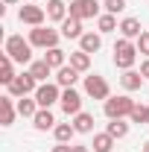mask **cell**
Segmentation results:
<instances>
[{"label": "cell", "instance_id": "7a4b0ae2", "mask_svg": "<svg viewBox=\"0 0 149 152\" xmlns=\"http://www.w3.org/2000/svg\"><path fill=\"white\" fill-rule=\"evenodd\" d=\"M134 108V99L129 94H117V96H108L105 102H102V111L108 120H126Z\"/></svg>", "mask_w": 149, "mask_h": 152}, {"label": "cell", "instance_id": "d4e9b609", "mask_svg": "<svg viewBox=\"0 0 149 152\" xmlns=\"http://www.w3.org/2000/svg\"><path fill=\"white\" fill-rule=\"evenodd\" d=\"M44 61L53 67V70H58V67H64V50L61 47H50L47 53H44Z\"/></svg>", "mask_w": 149, "mask_h": 152}, {"label": "cell", "instance_id": "1f68e13d", "mask_svg": "<svg viewBox=\"0 0 149 152\" xmlns=\"http://www.w3.org/2000/svg\"><path fill=\"white\" fill-rule=\"evenodd\" d=\"M53 152H73V146H70V143H56Z\"/></svg>", "mask_w": 149, "mask_h": 152}, {"label": "cell", "instance_id": "44dd1931", "mask_svg": "<svg viewBox=\"0 0 149 152\" xmlns=\"http://www.w3.org/2000/svg\"><path fill=\"white\" fill-rule=\"evenodd\" d=\"M15 105H18V114H20V117H29V120H32V117L38 114V102H35V96H20Z\"/></svg>", "mask_w": 149, "mask_h": 152}, {"label": "cell", "instance_id": "5b68a950", "mask_svg": "<svg viewBox=\"0 0 149 152\" xmlns=\"http://www.w3.org/2000/svg\"><path fill=\"white\" fill-rule=\"evenodd\" d=\"M6 91H9V96H15V99H20V96H32L38 91V79L29 73V70H26V73H18L12 85H6Z\"/></svg>", "mask_w": 149, "mask_h": 152}, {"label": "cell", "instance_id": "e0dca14e", "mask_svg": "<svg viewBox=\"0 0 149 152\" xmlns=\"http://www.w3.org/2000/svg\"><path fill=\"white\" fill-rule=\"evenodd\" d=\"M70 12H67V6H64V0H47V20H61L67 18Z\"/></svg>", "mask_w": 149, "mask_h": 152}, {"label": "cell", "instance_id": "9c48e42d", "mask_svg": "<svg viewBox=\"0 0 149 152\" xmlns=\"http://www.w3.org/2000/svg\"><path fill=\"white\" fill-rule=\"evenodd\" d=\"M67 12H70L73 18H79V20H85V18H99V3H96V0H70Z\"/></svg>", "mask_w": 149, "mask_h": 152}, {"label": "cell", "instance_id": "8992f818", "mask_svg": "<svg viewBox=\"0 0 149 152\" xmlns=\"http://www.w3.org/2000/svg\"><path fill=\"white\" fill-rule=\"evenodd\" d=\"M32 96H35L38 108H50L53 102L61 99V85H58V82H41V85H38V91H35Z\"/></svg>", "mask_w": 149, "mask_h": 152}, {"label": "cell", "instance_id": "7402d4cb", "mask_svg": "<svg viewBox=\"0 0 149 152\" xmlns=\"http://www.w3.org/2000/svg\"><path fill=\"white\" fill-rule=\"evenodd\" d=\"M93 152H114V137L108 132H99V134H93Z\"/></svg>", "mask_w": 149, "mask_h": 152}, {"label": "cell", "instance_id": "7c38bea8", "mask_svg": "<svg viewBox=\"0 0 149 152\" xmlns=\"http://www.w3.org/2000/svg\"><path fill=\"white\" fill-rule=\"evenodd\" d=\"M120 35L129 38V41H137V38L143 35L140 20H137V18H123V20H120Z\"/></svg>", "mask_w": 149, "mask_h": 152}, {"label": "cell", "instance_id": "484cf974", "mask_svg": "<svg viewBox=\"0 0 149 152\" xmlns=\"http://www.w3.org/2000/svg\"><path fill=\"white\" fill-rule=\"evenodd\" d=\"M105 132L111 134L114 140H123V137L129 134V123H126V120H111V123L105 126Z\"/></svg>", "mask_w": 149, "mask_h": 152}, {"label": "cell", "instance_id": "9a60e30c", "mask_svg": "<svg viewBox=\"0 0 149 152\" xmlns=\"http://www.w3.org/2000/svg\"><path fill=\"white\" fill-rule=\"evenodd\" d=\"M32 126H35L38 132H47V129H56V117L50 108H38V114L32 117Z\"/></svg>", "mask_w": 149, "mask_h": 152}, {"label": "cell", "instance_id": "f546056e", "mask_svg": "<svg viewBox=\"0 0 149 152\" xmlns=\"http://www.w3.org/2000/svg\"><path fill=\"white\" fill-rule=\"evenodd\" d=\"M102 9H105L108 15H120V12L126 9V0H102Z\"/></svg>", "mask_w": 149, "mask_h": 152}, {"label": "cell", "instance_id": "d6986e66", "mask_svg": "<svg viewBox=\"0 0 149 152\" xmlns=\"http://www.w3.org/2000/svg\"><path fill=\"white\" fill-rule=\"evenodd\" d=\"M73 129H76V134H91V132H93V114L79 111V114L73 117Z\"/></svg>", "mask_w": 149, "mask_h": 152}, {"label": "cell", "instance_id": "cb8c5ba5", "mask_svg": "<svg viewBox=\"0 0 149 152\" xmlns=\"http://www.w3.org/2000/svg\"><path fill=\"white\" fill-rule=\"evenodd\" d=\"M70 64H73L79 73H88V67H91V53H85V50L70 53Z\"/></svg>", "mask_w": 149, "mask_h": 152}, {"label": "cell", "instance_id": "603a6c76", "mask_svg": "<svg viewBox=\"0 0 149 152\" xmlns=\"http://www.w3.org/2000/svg\"><path fill=\"white\" fill-rule=\"evenodd\" d=\"M53 134H56V143H70L73 140V123H56V129H53Z\"/></svg>", "mask_w": 149, "mask_h": 152}, {"label": "cell", "instance_id": "8fae6325", "mask_svg": "<svg viewBox=\"0 0 149 152\" xmlns=\"http://www.w3.org/2000/svg\"><path fill=\"white\" fill-rule=\"evenodd\" d=\"M15 96H0V126H12L15 123V114H18V105L12 102Z\"/></svg>", "mask_w": 149, "mask_h": 152}, {"label": "cell", "instance_id": "6da1fadb", "mask_svg": "<svg viewBox=\"0 0 149 152\" xmlns=\"http://www.w3.org/2000/svg\"><path fill=\"white\" fill-rule=\"evenodd\" d=\"M3 53L12 61H18V64H32V44H29V38H23V35H9Z\"/></svg>", "mask_w": 149, "mask_h": 152}, {"label": "cell", "instance_id": "3957f363", "mask_svg": "<svg viewBox=\"0 0 149 152\" xmlns=\"http://www.w3.org/2000/svg\"><path fill=\"white\" fill-rule=\"evenodd\" d=\"M134 61H137V44L129 41V38H117V44H114V64L120 70H131Z\"/></svg>", "mask_w": 149, "mask_h": 152}, {"label": "cell", "instance_id": "ffe728a7", "mask_svg": "<svg viewBox=\"0 0 149 152\" xmlns=\"http://www.w3.org/2000/svg\"><path fill=\"white\" fill-rule=\"evenodd\" d=\"M15 76H18V73H15V61L3 53V56H0V82H3V85H12Z\"/></svg>", "mask_w": 149, "mask_h": 152}, {"label": "cell", "instance_id": "d6a6232c", "mask_svg": "<svg viewBox=\"0 0 149 152\" xmlns=\"http://www.w3.org/2000/svg\"><path fill=\"white\" fill-rule=\"evenodd\" d=\"M140 76H143V79H149V58L140 64Z\"/></svg>", "mask_w": 149, "mask_h": 152}, {"label": "cell", "instance_id": "4316f807", "mask_svg": "<svg viewBox=\"0 0 149 152\" xmlns=\"http://www.w3.org/2000/svg\"><path fill=\"white\" fill-rule=\"evenodd\" d=\"M29 73L35 76L38 82H47V76L53 73V67H50V64H47V61L41 58V61H32V64H29Z\"/></svg>", "mask_w": 149, "mask_h": 152}, {"label": "cell", "instance_id": "e575fe53", "mask_svg": "<svg viewBox=\"0 0 149 152\" xmlns=\"http://www.w3.org/2000/svg\"><path fill=\"white\" fill-rule=\"evenodd\" d=\"M3 3H6V6H12V3H18V0H3Z\"/></svg>", "mask_w": 149, "mask_h": 152}, {"label": "cell", "instance_id": "30bf717a", "mask_svg": "<svg viewBox=\"0 0 149 152\" xmlns=\"http://www.w3.org/2000/svg\"><path fill=\"white\" fill-rule=\"evenodd\" d=\"M58 105H61V111L67 114V117H76V114L82 111V94H79L76 88H64Z\"/></svg>", "mask_w": 149, "mask_h": 152}, {"label": "cell", "instance_id": "836d02e7", "mask_svg": "<svg viewBox=\"0 0 149 152\" xmlns=\"http://www.w3.org/2000/svg\"><path fill=\"white\" fill-rule=\"evenodd\" d=\"M73 152H88V146L85 143H73Z\"/></svg>", "mask_w": 149, "mask_h": 152}, {"label": "cell", "instance_id": "5bb4252c", "mask_svg": "<svg viewBox=\"0 0 149 152\" xmlns=\"http://www.w3.org/2000/svg\"><path fill=\"white\" fill-rule=\"evenodd\" d=\"M82 20L73 18V15H67V18L61 20V38H82Z\"/></svg>", "mask_w": 149, "mask_h": 152}, {"label": "cell", "instance_id": "8d00e7d4", "mask_svg": "<svg viewBox=\"0 0 149 152\" xmlns=\"http://www.w3.org/2000/svg\"><path fill=\"white\" fill-rule=\"evenodd\" d=\"M146 126H149V111H146Z\"/></svg>", "mask_w": 149, "mask_h": 152}, {"label": "cell", "instance_id": "83f0119b", "mask_svg": "<svg viewBox=\"0 0 149 152\" xmlns=\"http://www.w3.org/2000/svg\"><path fill=\"white\" fill-rule=\"evenodd\" d=\"M96 26H99V32H114V29H120L117 18H114V15H108V12L96 18Z\"/></svg>", "mask_w": 149, "mask_h": 152}, {"label": "cell", "instance_id": "4fadbf2b", "mask_svg": "<svg viewBox=\"0 0 149 152\" xmlns=\"http://www.w3.org/2000/svg\"><path fill=\"white\" fill-rule=\"evenodd\" d=\"M76 79H79V70H76L73 64H64V67H58V70H56V82L61 85V88H73Z\"/></svg>", "mask_w": 149, "mask_h": 152}, {"label": "cell", "instance_id": "277c9868", "mask_svg": "<svg viewBox=\"0 0 149 152\" xmlns=\"http://www.w3.org/2000/svg\"><path fill=\"white\" fill-rule=\"evenodd\" d=\"M58 38H61V32L53 29V26H32L29 29V44L32 47H41V50L58 47Z\"/></svg>", "mask_w": 149, "mask_h": 152}, {"label": "cell", "instance_id": "52a82bcc", "mask_svg": "<svg viewBox=\"0 0 149 152\" xmlns=\"http://www.w3.org/2000/svg\"><path fill=\"white\" fill-rule=\"evenodd\" d=\"M85 94L91 96V99H108L111 96V88H108V82H105V76L93 73V76H85Z\"/></svg>", "mask_w": 149, "mask_h": 152}, {"label": "cell", "instance_id": "ba28073f", "mask_svg": "<svg viewBox=\"0 0 149 152\" xmlns=\"http://www.w3.org/2000/svg\"><path fill=\"white\" fill-rule=\"evenodd\" d=\"M18 18H20V23H26V26H44L47 9H44V6H35V3H26V6L18 9Z\"/></svg>", "mask_w": 149, "mask_h": 152}, {"label": "cell", "instance_id": "d590c367", "mask_svg": "<svg viewBox=\"0 0 149 152\" xmlns=\"http://www.w3.org/2000/svg\"><path fill=\"white\" fill-rule=\"evenodd\" d=\"M143 152H149V140H146V143H143Z\"/></svg>", "mask_w": 149, "mask_h": 152}, {"label": "cell", "instance_id": "ac0fdd59", "mask_svg": "<svg viewBox=\"0 0 149 152\" xmlns=\"http://www.w3.org/2000/svg\"><path fill=\"white\" fill-rule=\"evenodd\" d=\"M99 47H102V32H85L79 38V50H85V53H96Z\"/></svg>", "mask_w": 149, "mask_h": 152}, {"label": "cell", "instance_id": "f1b7e54d", "mask_svg": "<svg viewBox=\"0 0 149 152\" xmlns=\"http://www.w3.org/2000/svg\"><path fill=\"white\" fill-rule=\"evenodd\" d=\"M146 111H149V105H140V102H134V108H131L129 120H131V123H143V126H146Z\"/></svg>", "mask_w": 149, "mask_h": 152}, {"label": "cell", "instance_id": "2e32d148", "mask_svg": "<svg viewBox=\"0 0 149 152\" xmlns=\"http://www.w3.org/2000/svg\"><path fill=\"white\" fill-rule=\"evenodd\" d=\"M120 85H123L126 91H140V88H143V76H140V70H123Z\"/></svg>", "mask_w": 149, "mask_h": 152}, {"label": "cell", "instance_id": "4dcf8cb0", "mask_svg": "<svg viewBox=\"0 0 149 152\" xmlns=\"http://www.w3.org/2000/svg\"><path fill=\"white\" fill-rule=\"evenodd\" d=\"M137 53L149 58V32H143V35L137 38Z\"/></svg>", "mask_w": 149, "mask_h": 152}]
</instances>
